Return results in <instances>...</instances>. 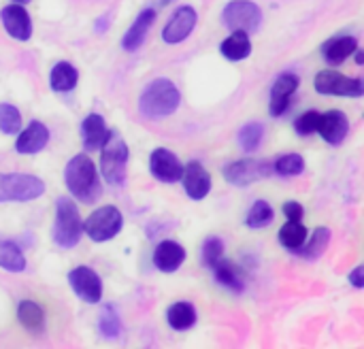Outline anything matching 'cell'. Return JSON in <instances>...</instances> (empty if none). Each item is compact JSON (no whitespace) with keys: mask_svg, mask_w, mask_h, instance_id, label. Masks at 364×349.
Wrapping results in <instances>:
<instances>
[{"mask_svg":"<svg viewBox=\"0 0 364 349\" xmlns=\"http://www.w3.org/2000/svg\"><path fill=\"white\" fill-rule=\"evenodd\" d=\"M318 124H320V113L318 111H307L303 113L296 122H294V130L301 136H309L314 132H318Z\"/></svg>","mask_w":364,"mask_h":349,"instance_id":"d590c367","label":"cell"},{"mask_svg":"<svg viewBox=\"0 0 364 349\" xmlns=\"http://www.w3.org/2000/svg\"><path fill=\"white\" fill-rule=\"evenodd\" d=\"M21 130V115L15 104L0 102V132L2 134H15Z\"/></svg>","mask_w":364,"mask_h":349,"instance_id":"836d02e7","label":"cell"},{"mask_svg":"<svg viewBox=\"0 0 364 349\" xmlns=\"http://www.w3.org/2000/svg\"><path fill=\"white\" fill-rule=\"evenodd\" d=\"M98 331L105 339H117L122 333V318L113 305H107L98 318Z\"/></svg>","mask_w":364,"mask_h":349,"instance_id":"1f68e13d","label":"cell"},{"mask_svg":"<svg viewBox=\"0 0 364 349\" xmlns=\"http://www.w3.org/2000/svg\"><path fill=\"white\" fill-rule=\"evenodd\" d=\"M356 49H358V41L354 36L331 38V41H326L322 45V53H324V60L328 64H341V62H346Z\"/></svg>","mask_w":364,"mask_h":349,"instance_id":"603a6c76","label":"cell"},{"mask_svg":"<svg viewBox=\"0 0 364 349\" xmlns=\"http://www.w3.org/2000/svg\"><path fill=\"white\" fill-rule=\"evenodd\" d=\"M0 19H2V26L4 30L15 38V41H30L32 36V17L30 13L23 9V4H9L0 11Z\"/></svg>","mask_w":364,"mask_h":349,"instance_id":"5bb4252c","label":"cell"},{"mask_svg":"<svg viewBox=\"0 0 364 349\" xmlns=\"http://www.w3.org/2000/svg\"><path fill=\"white\" fill-rule=\"evenodd\" d=\"M100 149H102L100 173L105 181L109 186H122L126 181V168H128V158H130L126 141L117 132H111Z\"/></svg>","mask_w":364,"mask_h":349,"instance_id":"277c9868","label":"cell"},{"mask_svg":"<svg viewBox=\"0 0 364 349\" xmlns=\"http://www.w3.org/2000/svg\"><path fill=\"white\" fill-rule=\"evenodd\" d=\"M275 220V211L273 207L267 203V200H256L252 205V209L247 211V218H245V226L252 228V230H262L267 226H271Z\"/></svg>","mask_w":364,"mask_h":349,"instance_id":"f1b7e54d","label":"cell"},{"mask_svg":"<svg viewBox=\"0 0 364 349\" xmlns=\"http://www.w3.org/2000/svg\"><path fill=\"white\" fill-rule=\"evenodd\" d=\"M45 194V183L26 173H0V203H30Z\"/></svg>","mask_w":364,"mask_h":349,"instance_id":"5b68a950","label":"cell"},{"mask_svg":"<svg viewBox=\"0 0 364 349\" xmlns=\"http://www.w3.org/2000/svg\"><path fill=\"white\" fill-rule=\"evenodd\" d=\"M179 102H181L179 87L171 79L160 77L143 87L139 96V111L149 119H160L173 115L179 109Z\"/></svg>","mask_w":364,"mask_h":349,"instance_id":"7a4b0ae2","label":"cell"},{"mask_svg":"<svg viewBox=\"0 0 364 349\" xmlns=\"http://www.w3.org/2000/svg\"><path fill=\"white\" fill-rule=\"evenodd\" d=\"M179 181L183 183V190L192 200H203L211 192V175L205 171L200 162L192 160L190 164H186Z\"/></svg>","mask_w":364,"mask_h":349,"instance_id":"9a60e30c","label":"cell"},{"mask_svg":"<svg viewBox=\"0 0 364 349\" xmlns=\"http://www.w3.org/2000/svg\"><path fill=\"white\" fill-rule=\"evenodd\" d=\"M222 21L230 30H243L252 34L258 32L262 23V11L252 0H230L222 11Z\"/></svg>","mask_w":364,"mask_h":349,"instance_id":"ba28073f","label":"cell"},{"mask_svg":"<svg viewBox=\"0 0 364 349\" xmlns=\"http://www.w3.org/2000/svg\"><path fill=\"white\" fill-rule=\"evenodd\" d=\"M17 318H19V324L28 331H43V326H45V311L32 301L19 303Z\"/></svg>","mask_w":364,"mask_h":349,"instance_id":"f546056e","label":"cell"},{"mask_svg":"<svg viewBox=\"0 0 364 349\" xmlns=\"http://www.w3.org/2000/svg\"><path fill=\"white\" fill-rule=\"evenodd\" d=\"M328 243H331V230L326 226H320L314 230V235L309 239H305V243L294 254L305 258V260H318L326 252Z\"/></svg>","mask_w":364,"mask_h":349,"instance_id":"cb8c5ba5","label":"cell"},{"mask_svg":"<svg viewBox=\"0 0 364 349\" xmlns=\"http://www.w3.org/2000/svg\"><path fill=\"white\" fill-rule=\"evenodd\" d=\"M77 81H79V73L73 64L68 62H58L53 68H51V75H49V85L53 92H70L77 87Z\"/></svg>","mask_w":364,"mask_h":349,"instance_id":"d4e9b609","label":"cell"},{"mask_svg":"<svg viewBox=\"0 0 364 349\" xmlns=\"http://www.w3.org/2000/svg\"><path fill=\"white\" fill-rule=\"evenodd\" d=\"M109 134H111V130L107 128L105 117L98 113H90L81 124V139H83L85 149H90V151L100 149L105 145V141L109 139Z\"/></svg>","mask_w":364,"mask_h":349,"instance_id":"ffe728a7","label":"cell"},{"mask_svg":"<svg viewBox=\"0 0 364 349\" xmlns=\"http://www.w3.org/2000/svg\"><path fill=\"white\" fill-rule=\"evenodd\" d=\"M264 139V126L260 122H247L241 126L239 134H237V141H239V147L245 151V154H252L260 147Z\"/></svg>","mask_w":364,"mask_h":349,"instance_id":"83f0119b","label":"cell"},{"mask_svg":"<svg viewBox=\"0 0 364 349\" xmlns=\"http://www.w3.org/2000/svg\"><path fill=\"white\" fill-rule=\"evenodd\" d=\"M273 162L258 158H243L224 166V179L237 188H247L256 181L269 179L273 175Z\"/></svg>","mask_w":364,"mask_h":349,"instance_id":"52a82bcc","label":"cell"},{"mask_svg":"<svg viewBox=\"0 0 364 349\" xmlns=\"http://www.w3.org/2000/svg\"><path fill=\"white\" fill-rule=\"evenodd\" d=\"M305 239H307V228L301 222H288L279 230V243L290 252H296L305 243Z\"/></svg>","mask_w":364,"mask_h":349,"instance_id":"4dcf8cb0","label":"cell"},{"mask_svg":"<svg viewBox=\"0 0 364 349\" xmlns=\"http://www.w3.org/2000/svg\"><path fill=\"white\" fill-rule=\"evenodd\" d=\"M354 53H356V62H358V64H363V62H364V53H363V51H358V49H356Z\"/></svg>","mask_w":364,"mask_h":349,"instance_id":"ab89813d","label":"cell"},{"mask_svg":"<svg viewBox=\"0 0 364 349\" xmlns=\"http://www.w3.org/2000/svg\"><path fill=\"white\" fill-rule=\"evenodd\" d=\"M299 85H301V79L294 73H284L275 79L271 87V100H269V113L273 117H279L288 111Z\"/></svg>","mask_w":364,"mask_h":349,"instance_id":"7c38bea8","label":"cell"},{"mask_svg":"<svg viewBox=\"0 0 364 349\" xmlns=\"http://www.w3.org/2000/svg\"><path fill=\"white\" fill-rule=\"evenodd\" d=\"M318 132L322 134V139L328 145H341L343 139L350 132V119L346 113L341 111H328V113H320V124H318Z\"/></svg>","mask_w":364,"mask_h":349,"instance_id":"ac0fdd59","label":"cell"},{"mask_svg":"<svg viewBox=\"0 0 364 349\" xmlns=\"http://www.w3.org/2000/svg\"><path fill=\"white\" fill-rule=\"evenodd\" d=\"M149 173L162 183H177L181 179L183 166L173 151L158 147L149 156Z\"/></svg>","mask_w":364,"mask_h":349,"instance_id":"4fadbf2b","label":"cell"},{"mask_svg":"<svg viewBox=\"0 0 364 349\" xmlns=\"http://www.w3.org/2000/svg\"><path fill=\"white\" fill-rule=\"evenodd\" d=\"M273 171L282 177H296L305 171V160L299 154H286V156L275 158Z\"/></svg>","mask_w":364,"mask_h":349,"instance_id":"d6a6232c","label":"cell"},{"mask_svg":"<svg viewBox=\"0 0 364 349\" xmlns=\"http://www.w3.org/2000/svg\"><path fill=\"white\" fill-rule=\"evenodd\" d=\"M284 215L288 218V222H301V220H303V215H305V209H303V205H301V203H296V200H288V203L284 205Z\"/></svg>","mask_w":364,"mask_h":349,"instance_id":"8d00e7d4","label":"cell"},{"mask_svg":"<svg viewBox=\"0 0 364 349\" xmlns=\"http://www.w3.org/2000/svg\"><path fill=\"white\" fill-rule=\"evenodd\" d=\"M203 264L211 269L220 258H224V241L220 237H209L203 245Z\"/></svg>","mask_w":364,"mask_h":349,"instance_id":"e575fe53","label":"cell"},{"mask_svg":"<svg viewBox=\"0 0 364 349\" xmlns=\"http://www.w3.org/2000/svg\"><path fill=\"white\" fill-rule=\"evenodd\" d=\"M211 271H213V275H215V281H218L220 286H224L226 290L237 292V294L245 290V277H243V273L239 271V267H237L232 260L220 258V260L211 267Z\"/></svg>","mask_w":364,"mask_h":349,"instance_id":"44dd1931","label":"cell"},{"mask_svg":"<svg viewBox=\"0 0 364 349\" xmlns=\"http://www.w3.org/2000/svg\"><path fill=\"white\" fill-rule=\"evenodd\" d=\"M220 51L226 60L230 62H241L245 58H250L252 53V41H250V34L243 32V30H235L230 36H226L220 45Z\"/></svg>","mask_w":364,"mask_h":349,"instance_id":"7402d4cb","label":"cell"},{"mask_svg":"<svg viewBox=\"0 0 364 349\" xmlns=\"http://www.w3.org/2000/svg\"><path fill=\"white\" fill-rule=\"evenodd\" d=\"M68 284L73 288V292L90 305L100 303L102 299V279L96 271H92L90 267H77L68 273Z\"/></svg>","mask_w":364,"mask_h":349,"instance_id":"30bf717a","label":"cell"},{"mask_svg":"<svg viewBox=\"0 0 364 349\" xmlns=\"http://www.w3.org/2000/svg\"><path fill=\"white\" fill-rule=\"evenodd\" d=\"M348 279H350V284H352L354 288H358V290L364 288V267H356V269L350 273Z\"/></svg>","mask_w":364,"mask_h":349,"instance_id":"74e56055","label":"cell"},{"mask_svg":"<svg viewBox=\"0 0 364 349\" xmlns=\"http://www.w3.org/2000/svg\"><path fill=\"white\" fill-rule=\"evenodd\" d=\"M49 143V130L43 122L38 119H32L17 136L15 141V149L17 154L21 156H32V154H38L47 147Z\"/></svg>","mask_w":364,"mask_h":349,"instance_id":"2e32d148","label":"cell"},{"mask_svg":"<svg viewBox=\"0 0 364 349\" xmlns=\"http://www.w3.org/2000/svg\"><path fill=\"white\" fill-rule=\"evenodd\" d=\"M196 21H198V13L194 11V6L190 4H183L179 6L171 19L166 21L164 30H162V41L166 45H177V43H183L196 28Z\"/></svg>","mask_w":364,"mask_h":349,"instance_id":"8fae6325","label":"cell"},{"mask_svg":"<svg viewBox=\"0 0 364 349\" xmlns=\"http://www.w3.org/2000/svg\"><path fill=\"white\" fill-rule=\"evenodd\" d=\"M0 269L9 273L26 271V256L13 241H0Z\"/></svg>","mask_w":364,"mask_h":349,"instance_id":"4316f807","label":"cell"},{"mask_svg":"<svg viewBox=\"0 0 364 349\" xmlns=\"http://www.w3.org/2000/svg\"><path fill=\"white\" fill-rule=\"evenodd\" d=\"M154 21H156V9L154 6L143 9L136 15V19L132 21V26L126 30V34L122 36V49L128 51V53H134L143 45V41H145L149 28L154 26Z\"/></svg>","mask_w":364,"mask_h":349,"instance_id":"e0dca14e","label":"cell"},{"mask_svg":"<svg viewBox=\"0 0 364 349\" xmlns=\"http://www.w3.org/2000/svg\"><path fill=\"white\" fill-rule=\"evenodd\" d=\"M186 262V249L177 241H160L154 249V264L162 273H175Z\"/></svg>","mask_w":364,"mask_h":349,"instance_id":"d6986e66","label":"cell"},{"mask_svg":"<svg viewBox=\"0 0 364 349\" xmlns=\"http://www.w3.org/2000/svg\"><path fill=\"white\" fill-rule=\"evenodd\" d=\"M122 224H124L122 211L113 205H107V207H100L90 213V218L83 222V232L94 243H105L119 235Z\"/></svg>","mask_w":364,"mask_h":349,"instance_id":"8992f818","label":"cell"},{"mask_svg":"<svg viewBox=\"0 0 364 349\" xmlns=\"http://www.w3.org/2000/svg\"><path fill=\"white\" fill-rule=\"evenodd\" d=\"M13 2H17V4H28L30 0H13Z\"/></svg>","mask_w":364,"mask_h":349,"instance_id":"60d3db41","label":"cell"},{"mask_svg":"<svg viewBox=\"0 0 364 349\" xmlns=\"http://www.w3.org/2000/svg\"><path fill=\"white\" fill-rule=\"evenodd\" d=\"M83 235V222L77 211V205L68 196L55 200V220H53V243L62 249H73L79 245Z\"/></svg>","mask_w":364,"mask_h":349,"instance_id":"3957f363","label":"cell"},{"mask_svg":"<svg viewBox=\"0 0 364 349\" xmlns=\"http://www.w3.org/2000/svg\"><path fill=\"white\" fill-rule=\"evenodd\" d=\"M166 322L173 331H188L196 324V309L190 303H175L166 311Z\"/></svg>","mask_w":364,"mask_h":349,"instance_id":"484cf974","label":"cell"},{"mask_svg":"<svg viewBox=\"0 0 364 349\" xmlns=\"http://www.w3.org/2000/svg\"><path fill=\"white\" fill-rule=\"evenodd\" d=\"M64 181L68 192L83 205H92L102 196L100 177L96 173L94 162L85 154H77L68 160L64 168Z\"/></svg>","mask_w":364,"mask_h":349,"instance_id":"6da1fadb","label":"cell"},{"mask_svg":"<svg viewBox=\"0 0 364 349\" xmlns=\"http://www.w3.org/2000/svg\"><path fill=\"white\" fill-rule=\"evenodd\" d=\"M173 0H154V4L156 6H166V4H171Z\"/></svg>","mask_w":364,"mask_h":349,"instance_id":"f35d334b","label":"cell"},{"mask_svg":"<svg viewBox=\"0 0 364 349\" xmlns=\"http://www.w3.org/2000/svg\"><path fill=\"white\" fill-rule=\"evenodd\" d=\"M316 90L326 96H350V98H360L364 94L360 79H350L337 70H320L316 75Z\"/></svg>","mask_w":364,"mask_h":349,"instance_id":"9c48e42d","label":"cell"}]
</instances>
